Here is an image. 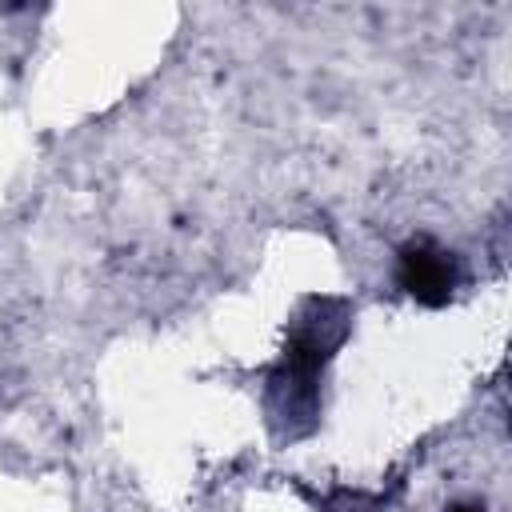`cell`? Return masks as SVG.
Instances as JSON below:
<instances>
[{"label": "cell", "mask_w": 512, "mask_h": 512, "mask_svg": "<svg viewBox=\"0 0 512 512\" xmlns=\"http://www.w3.org/2000/svg\"><path fill=\"white\" fill-rule=\"evenodd\" d=\"M396 284L416 300V304H428V308H440L452 300L456 284H460V260L456 252L440 248L436 240H408L400 252H396Z\"/></svg>", "instance_id": "obj_1"}, {"label": "cell", "mask_w": 512, "mask_h": 512, "mask_svg": "<svg viewBox=\"0 0 512 512\" xmlns=\"http://www.w3.org/2000/svg\"><path fill=\"white\" fill-rule=\"evenodd\" d=\"M452 512H484L480 500H464V504H452Z\"/></svg>", "instance_id": "obj_2"}]
</instances>
